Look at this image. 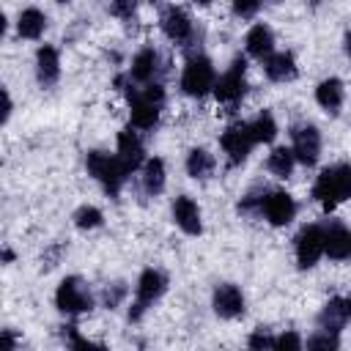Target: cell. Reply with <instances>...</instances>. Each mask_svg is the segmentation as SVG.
<instances>
[{"label":"cell","mask_w":351,"mask_h":351,"mask_svg":"<svg viewBox=\"0 0 351 351\" xmlns=\"http://www.w3.org/2000/svg\"><path fill=\"white\" fill-rule=\"evenodd\" d=\"M129 96V112H132V126L137 129H154L159 121V110L165 101V90L159 82H148L143 88H123Z\"/></svg>","instance_id":"obj_1"},{"label":"cell","mask_w":351,"mask_h":351,"mask_svg":"<svg viewBox=\"0 0 351 351\" xmlns=\"http://www.w3.org/2000/svg\"><path fill=\"white\" fill-rule=\"evenodd\" d=\"M313 197L324 208H335L340 200L351 197V165L326 167L313 184Z\"/></svg>","instance_id":"obj_2"},{"label":"cell","mask_w":351,"mask_h":351,"mask_svg":"<svg viewBox=\"0 0 351 351\" xmlns=\"http://www.w3.org/2000/svg\"><path fill=\"white\" fill-rule=\"evenodd\" d=\"M85 165H88V173H90V176L104 186V192L112 195V197L121 192V186H123V181H126V176H129V170L123 167V162H121L118 156L104 154V151H90L88 159H85Z\"/></svg>","instance_id":"obj_3"},{"label":"cell","mask_w":351,"mask_h":351,"mask_svg":"<svg viewBox=\"0 0 351 351\" xmlns=\"http://www.w3.org/2000/svg\"><path fill=\"white\" fill-rule=\"evenodd\" d=\"M214 82H217V74H214V66L208 58L197 55V58H189L186 66H184V74H181V88L186 96H206L208 90H214Z\"/></svg>","instance_id":"obj_4"},{"label":"cell","mask_w":351,"mask_h":351,"mask_svg":"<svg viewBox=\"0 0 351 351\" xmlns=\"http://www.w3.org/2000/svg\"><path fill=\"white\" fill-rule=\"evenodd\" d=\"M244 58H236L233 63H230V69L214 82V96H217V101H222V104H228V107H236L239 101H241V96H244V90H247V80H244Z\"/></svg>","instance_id":"obj_5"},{"label":"cell","mask_w":351,"mask_h":351,"mask_svg":"<svg viewBox=\"0 0 351 351\" xmlns=\"http://www.w3.org/2000/svg\"><path fill=\"white\" fill-rule=\"evenodd\" d=\"M55 304L58 310L63 313H85L93 307V299H90V291L85 288V282L80 277H66L60 285H58V293H55Z\"/></svg>","instance_id":"obj_6"},{"label":"cell","mask_w":351,"mask_h":351,"mask_svg":"<svg viewBox=\"0 0 351 351\" xmlns=\"http://www.w3.org/2000/svg\"><path fill=\"white\" fill-rule=\"evenodd\" d=\"M165 285H167V280H165L162 271H156V269H145V271L140 274V282H137V299H134V304H132V310H129V318L137 321V318L148 310V304H154V302L165 293Z\"/></svg>","instance_id":"obj_7"},{"label":"cell","mask_w":351,"mask_h":351,"mask_svg":"<svg viewBox=\"0 0 351 351\" xmlns=\"http://www.w3.org/2000/svg\"><path fill=\"white\" fill-rule=\"evenodd\" d=\"M219 145H222V151L228 154L230 165L244 162V159H247V154H250V151H252V145H255L252 132H250V123H230V126L222 132Z\"/></svg>","instance_id":"obj_8"},{"label":"cell","mask_w":351,"mask_h":351,"mask_svg":"<svg viewBox=\"0 0 351 351\" xmlns=\"http://www.w3.org/2000/svg\"><path fill=\"white\" fill-rule=\"evenodd\" d=\"M324 255V228L307 225L296 236V261L302 269L315 266V261Z\"/></svg>","instance_id":"obj_9"},{"label":"cell","mask_w":351,"mask_h":351,"mask_svg":"<svg viewBox=\"0 0 351 351\" xmlns=\"http://www.w3.org/2000/svg\"><path fill=\"white\" fill-rule=\"evenodd\" d=\"M318 154H321V134L315 126H296L293 129V156L313 167L318 162Z\"/></svg>","instance_id":"obj_10"},{"label":"cell","mask_w":351,"mask_h":351,"mask_svg":"<svg viewBox=\"0 0 351 351\" xmlns=\"http://www.w3.org/2000/svg\"><path fill=\"white\" fill-rule=\"evenodd\" d=\"M261 211L271 225H288L296 214V203L288 192H269L261 197Z\"/></svg>","instance_id":"obj_11"},{"label":"cell","mask_w":351,"mask_h":351,"mask_svg":"<svg viewBox=\"0 0 351 351\" xmlns=\"http://www.w3.org/2000/svg\"><path fill=\"white\" fill-rule=\"evenodd\" d=\"M159 22H162V30H165L167 38L178 41V44L189 41V36H192V19L186 16L184 8H178V5H167Z\"/></svg>","instance_id":"obj_12"},{"label":"cell","mask_w":351,"mask_h":351,"mask_svg":"<svg viewBox=\"0 0 351 351\" xmlns=\"http://www.w3.org/2000/svg\"><path fill=\"white\" fill-rule=\"evenodd\" d=\"M214 310L219 318H236L244 313V296L233 282H222L214 291Z\"/></svg>","instance_id":"obj_13"},{"label":"cell","mask_w":351,"mask_h":351,"mask_svg":"<svg viewBox=\"0 0 351 351\" xmlns=\"http://www.w3.org/2000/svg\"><path fill=\"white\" fill-rule=\"evenodd\" d=\"M324 252L332 261H346L351 258V230L340 222H332L324 230Z\"/></svg>","instance_id":"obj_14"},{"label":"cell","mask_w":351,"mask_h":351,"mask_svg":"<svg viewBox=\"0 0 351 351\" xmlns=\"http://www.w3.org/2000/svg\"><path fill=\"white\" fill-rule=\"evenodd\" d=\"M173 219H176V225H178L184 233H189V236H197V233L203 230V225H200V208H197V203H195L192 197H186V195L176 197V203H173Z\"/></svg>","instance_id":"obj_15"},{"label":"cell","mask_w":351,"mask_h":351,"mask_svg":"<svg viewBox=\"0 0 351 351\" xmlns=\"http://www.w3.org/2000/svg\"><path fill=\"white\" fill-rule=\"evenodd\" d=\"M143 140L137 137V132H132V129H123L121 134H118V159L123 162V167L129 170V173H134L140 165H143Z\"/></svg>","instance_id":"obj_16"},{"label":"cell","mask_w":351,"mask_h":351,"mask_svg":"<svg viewBox=\"0 0 351 351\" xmlns=\"http://www.w3.org/2000/svg\"><path fill=\"white\" fill-rule=\"evenodd\" d=\"M58 74H60L58 49L49 47V44L38 47V52H36V77H38V82H41V85H55Z\"/></svg>","instance_id":"obj_17"},{"label":"cell","mask_w":351,"mask_h":351,"mask_svg":"<svg viewBox=\"0 0 351 351\" xmlns=\"http://www.w3.org/2000/svg\"><path fill=\"white\" fill-rule=\"evenodd\" d=\"M156 69H159V55H156V49L145 47V49H140V52L134 55V60H132V71H129V80L148 85V82L154 80Z\"/></svg>","instance_id":"obj_18"},{"label":"cell","mask_w":351,"mask_h":351,"mask_svg":"<svg viewBox=\"0 0 351 351\" xmlns=\"http://www.w3.org/2000/svg\"><path fill=\"white\" fill-rule=\"evenodd\" d=\"M247 52L252 55V58H258V60H263V58H269L271 55V49H274V36H271V30L266 27V25H255L250 33H247Z\"/></svg>","instance_id":"obj_19"},{"label":"cell","mask_w":351,"mask_h":351,"mask_svg":"<svg viewBox=\"0 0 351 351\" xmlns=\"http://www.w3.org/2000/svg\"><path fill=\"white\" fill-rule=\"evenodd\" d=\"M266 77H269V80H274V82L293 80V77H296V63H293V55H291V52H277V55H269V58H266Z\"/></svg>","instance_id":"obj_20"},{"label":"cell","mask_w":351,"mask_h":351,"mask_svg":"<svg viewBox=\"0 0 351 351\" xmlns=\"http://www.w3.org/2000/svg\"><path fill=\"white\" fill-rule=\"evenodd\" d=\"M315 99H318V104H321L324 110L337 112V107L343 104V82H340L337 77L324 80V82L315 88Z\"/></svg>","instance_id":"obj_21"},{"label":"cell","mask_w":351,"mask_h":351,"mask_svg":"<svg viewBox=\"0 0 351 351\" xmlns=\"http://www.w3.org/2000/svg\"><path fill=\"white\" fill-rule=\"evenodd\" d=\"M47 27V16L38 11V8H25L19 14V22H16V30L22 38H38Z\"/></svg>","instance_id":"obj_22"},{"label":"cell","mask_w":351,"mask_h":351,"mask_svg":"<svg viewBox=\"0 0 351 351\" xmlns=\"http://www.w3.org/2000/svg\"><path fill=\"white\" fill-rule=\"evenodd\" d=\"M186 173L192 178H208L214 173V156L203 148H192L186 156Z\"/></svg>","instance_id":"obj_23"},{"label":"cell","mask_w":351,"mask_h":351,"mask_svg":"<svg viewBox=\"0 0 351 351\" xmlns=\"http://www.w3.org/2000/svg\"><path fill=\"white\" fill-rule=\"evenodd\" d=\"M165 186V162L162 159H148L145 167H143V189L148 195H159Z\"/></svg>","instance_id":"obj_24"},{"label":"cell","mask_w":351,"mask_h":351,"mask_svg":"<svg viewBox=\"0 0 351 351\" xmlns=\"http://www.w3.org/2000/svg\"><path fill=\"white\" fill-rule=\"evenodd\" d=\"M346 304H343V299H332L324 310H321V315H318V326L321 329H326V332H337L343 324H346Z\"/></svg>","instance_id":"obj_25"},{"label":"cell","mask_w":351,"mask_h":351,"mask_svg":"<svg viewBox=\"0 0 351 351\" xmlns=\"http://www.w3.org/2000/svg\"><path fill=\"white\" fill-rule=\"evenodd\" d=\"M293 162H296V156H293V148H274L271 154H269V170L277 176V178H288L291 176V170H293Z\"/></svg>","instance_id":"obj_26"},{"label":"cell","mask_w":351,"mask_h":351,"mask_svg":"<svg viewBox=\"0 0 351 351\" xmlns=\"http://www.w3.org/2000/svg\"><path fill=\"white\" fill-rule=\"evenodd\" d=\"M250 132H252V140H255V143H271L274 134H277V123H274L271 112H261V115L250 123Z\"/></svg>","instance_id":"obj_27"},{"label":"cell","mask_w":351,"mask_h":351,"mask_svg":"<svg viewBox=\"0 0 351 351\" xmlns=\"http://www.w3.org/2000/svg\"><path fill=\"white\" fill-rule=\"evenodd\" d=\"M74 225L82 228V230L96 228V225H101V211L93 208V206H82V208H77V214H74Z\"/></svg>","instance_id":"obj_28"},{"label":"cell","mask_w":351,"mask_h":351,"mask_svg":"<svg viewBox=\"0 0 351 351\" xmlns=\"http://www.w3.org/2000/svg\"><path fill=\"white\" fill-rule=\"evenodd\" d=\"M337 346H340L337 332H326V329H321V335L307 340V348H337Z\"/></svg>","instance_id":"obj_29"},{"label":"cell","mask_w":351,"mask_h":351,"mask_svg":"<svg viewBox=\"0 0 351 351\" xmlns=\"http://www.w3.org/2000/svg\"><path fill=\"white\" fill-rule=\"evenodd\" d=\"M261 5H263V0H233V14L241 19H250L258 14Z\"/></svg>","instance_id":"obj_30"},{"label":"cell","mask_w":351,"mask_h":351,"mask_svg":"<svg viewBox=\"0 0 351 351\" xmlns=\"http://www.w3.org/2000/svg\"><path fill=\"white\" fill-rule=\"evenodd\" d=\"M274 348H291V351H299V348H302V340H299V335L285 332V335L274 337Z\"/></svg>","instance_id":"obj_31"},{"label":"cell","mask_w":351,"mask_h":351,"mask_svg":"<svg viewBox=\"0 0 351 351\" xmlns=\"http://www.w3.org/2000/svg\"><path fill=\"white\" fill-rule=\"evenodd\" d=\"M250 346H252V348H274V337H269L263 329H258V332L250 337Z\"/></svg>","instance_id":"obj_32"},{"label":"cell","mask_w":351,"mask_h":351,"mask_svg":"<svg viewBox=\"0 0 351 351\" xmlns=\"http://www.w3.org/2000/svg\"><path fill=\"white\" fill-rule=\"evenodd\" d=\"M132 11H134V0H115L112 5V14L118 16H132Z\"/></svg>","instance_id":"obj_33"},{"label":"cell","mask_w":351,"mask_h":351,"mask_svg":"<svg viewBox=\"0 0 351 351\" xmlns=\"http://www.w3.org/2000/svg\"><path fill=\"white\" fill-rule=\"evenodd\" d=\"M3 340H5V346H14V335L11 332H3Z\"/></svg>","instance_id":"obj_34"},{"label":"cell","mask_w":351,"mask_h":351,"mask_svg":"<svg viewBox=\"0 0 351 351\" xmlns=\"http://www.w3.org/2000/svg\"><path fill=\"white\" fill-rule=\"evenodd\" d=\"M346 55H348V58H351V33H348V36H346Z\"/></svg>","instance_id":"obj_35"},{"label":"cell","mask_w":351,"mask_h":351,"mask_svg":"<svg viewBox=\"0 0 351 351\" xmlns=\"http://www.w3.org/2000/svg\"><path fill=\"white\" fill-rule=\"evenodd\" d=\"M343 304H346V315L351 318V296H348V299H343Z\"/></svg>","instance_id":"obj_36"},{"label":"cell","mask_w":351,"mask_h":351,"mask_svg":"<svg viewBox=\"0 0 351 351\" xmlns=\"http://www.w3.org/2000/svg\"><path fill=\"white\" fill-rule=\"evenodd\" d=\"M197 3H203V5H208V3H211V0H197Z\"/></svg>","instance_id":"obj_37"},{"label":"cell","mask_w":351,"mask_h":351,"mask_svg":"<svg viewBox=\"0 0 351 351\" xmlns=\"http://www.w3.org/2000/svg\"><path fill=\"white\" fill-rule=\"evenodd\" d=\"M58 3H69V0H58Z\"/></svg>","instance_id":"obj_38"}]
</instances>
